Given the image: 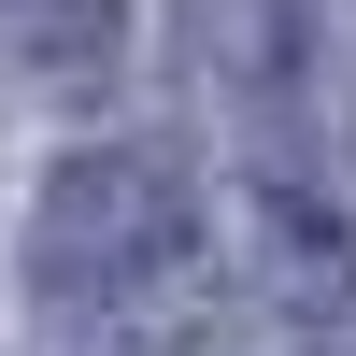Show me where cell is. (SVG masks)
<instances>
[{
    "label": "cell",
    "mask_w": 356,
    "mask_h": 356,
    "mask_svg": "<svg viewBox=\"0 0 356 356\" xmlns=\"http://www.w3.org/2000/svg\"><path fill=\"white\" fill-rule=\"evenodd\" d=\"M228 271H243V300L328 328V314L356 300V228L300 186V171H257V186H243V257H228Z\"/></svg>",
    "instance_id": "3957f363"
},
{
    "label": "cell",
    "mask_w": 356,
    "mask_h": 356,
    "mask_svg": "<svg viewBox=\"0 0 356 356\" xmlns=\"http://www.w3.org/2000/svg\"><path fill=\"white\" fill-rule=\"evenodd\" d=\"M328 72H342L328 0H186V86H200L271 171H300L314 114H328Z\"/></svg>",
    "instance_id": "7a4b0ae2"
},
{
    "label": "cell",
    "mask_w": 356,
    "mask_h": 356,
    "mask_svg": "<svg viewBox=\"0 0 356 356\" xmlns=\"http://www.w3.org/2000/svg\"><path fill=\"white\" fill-rule=\"evenodd\" d=\"M129 57V0H0V100H100Z\"/></svg>",
    "instance_id": "277c9868"
},
{
    "label": "cell",
    "mask_w": 356,
    "mask_h": 356,
    "mask_svg": "<svg viewBox=\"0 0 356 356\" xmlns=\"http://www.w3.org/2000/svg\"><path fill=\"white\" fill-rule=\"evenodd\" d=\"M29 285L57 328L100 342H200L228 314V243L171 143H86L29 214Z\"/></svg>",
    "instance_id": "6da1fadb"
}]
</instances>
